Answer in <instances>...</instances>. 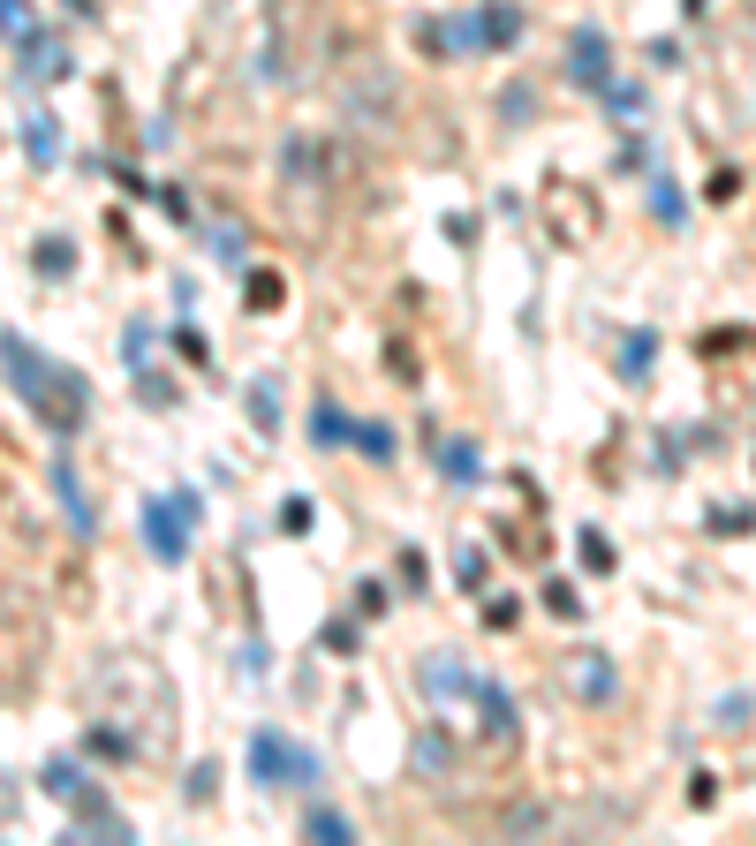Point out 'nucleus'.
Masks as SVG:
<instances>
[{"label":"nucleus","instance_id":"f257e3e1","mask_svg":"<svg viewBox=\"0 0 756 846\" xmlns=\"http://www.w3.org/2000/svg\"><path fill=\"white\" fill-rule=\"evenodd\" d=\"M83 696H91V718H122V733H129L137 756H159V748H167V733H174V688H167V673H159L151 657L106 651L91 665Z\"/></svg>","mask_w":756,"mask_h":846},{"label":"nucleus","instance_id":"f03ea898","mask_svg":"<svg viewBox=\"0 0 756 846\" xmlns=\"http://www.w3.org/2000/svg\"><path fill=\"white\" fill-rule=\"evenodd\" d=\"M348 159L326 144V136H287L280 144V204L295 219V235H326L334 227V204H341Z\"/></svg>","mask_w":756,"mask_h":846},{"label":"nucleus","instance_id":"7ed1b4c3","mask_svg":"<svg viewBox=\"0 0 756 846\" xmlns=\"http://www.w3.org/2000/svg\"><path fill=\"white\" fill-rule=\"evenodd\" d=\"M0 371H8V386L38 408L46 431H61V439L83 431V416H91V386H83L76 371H61L54 356H38L23 332H0Z\"/></svg>","mask_w":756,"mask_h":846},{"label":"nucleus","instance_id":"20e7f679","mask_svg":"<svg viewBox=\"0 0 756 846\" xmlns=\"http://www.w3.org/2000/svg\"><path fill=\"white\" fill-rule=\"evenodd\" d=\"M38 665H46V620H38V605L23 589L0 583V703L31 696Z\"/></svg>","mask_w":756,"mask_h":846},{"label":"nucleus","instance_id":"39448f33","mask_svg":"<svg viewBox=\"0 0 756 846\" xmlns=\"http://www.w3.org/2000/svg\"><path fill=\"white\" fill-rule=\"evenodd\" d=\"M341 114H348V129L386 136L394 114H402V76L386 61H371V54H356V61L341 68Z\"/></svg>","mask_w":756,"mask_h":846},{"label":"nucleus","instance_id":"423d86ee","mask_svg":"<svg viewBox=\"0 0 756 846\" xmlns=\"http://www.w3.org/2000/svg\"><path fill=\"white\" fill-rule=\"evenodd\" d=\"M470 711H477V748L492 756V764H507L515 748H522V711H515V696L499 688V680H470V696H462Z\"/></svg>","mask_w":756,"mask_h":846},{"label":"nucleus","instance_id":"0eeeda50","mask_svg":"<svg viewBox=\"0 0 756 846\" xmlns=\"http://www.w3.org/2000/svg\"><path fill=\"white\" fill-rule=\"evenodd\" d=\"M250 779L258 786H318V756L303 741H287L280 725H258L250 733Z\"/></svg>","mask_w":756,"mask_h":846},{"label":"nucleus","instance_id":"6e6552de","mask_svg":"<svg viewBox=\"0 0 756 846\" xmlns=\"http://www.w3.org/2000/svg\"><path fill=\"white\" fill-rule=\"evenodd\" d=\"M545 219H552V235H560L567 250L598 242V196H590V182H575V174H552V182H545Z\"/></svg>","mask_w":756,"mask_h":846},{"label":"nucleus","instance_id":"1a4fd4ad","mask_svg":"<svg viewBox=\"0 0 756 846\" xmlns=\"http://www.w3.org/2000/svg\"><path fill=\"white\" fill-rule=\"evenodd\" d=\"M198 492H174V499H151L144 507V544H151V560H167V567H182V552H190V529H198Z\"/></svg>","mask_w":756,"mask_h":846},{"label":"nucleus","instance_id":"9d476101","mask_svg":"<svg viewBox=\"0 0 756 846\" xmlns=\"http://www.w3.org/2000/svg\"><path fill=\"white\" fill-rule=\"evenodd\" d=\"M560 680H567V696L590 703V711H606V703L620 696V673H613V657H606V651H567V657H560Z\"/></svg>","mask_w":756,"mask_h":846},{"label":"nucleus","instance_id":"9b49d317","mask_svg":"<svg viewBox=\"0 0 756 846\" xmlns=\"http://www.w3.org/2000/svg\"><path fill=\"white\" fill-rule=\"evenodd\" d=\"M416 54L424 61H462V54H477V23L470 15H416Z\"/></svg>","mask_w":756,"mask_h":846},{"label":"nucleus","instance_id":"f8f14e48","mask_svg":"<svg viewBox=\"0 0 756 846\" xmlns=\"http://www.w3.org/2000/svg\"><path fill=\"white\" fill-rule=\"evenodd\" d=\"M613 76V38L598 31V23H583L575 38H567V83H583V91H598Z\"/></svg>","mask_w":756,"mask_h":846},{"label":"nucleus","instance_id":"ddd939ff","mask_svg":"<svg viewBox=\"0 0 756 846\" xmlns=\"http://www.w3.org/2000/svg\"><path fill=\"white\" fill-rule=\"evenodd\" d=\"M470 680H477V673H470L462 657H447V651H431L424 665H416V688H424V703H439V711H447V703H462V696H470Z\"/></svg>","mask_w":756,"mask_h":846},{"label":"nucleus","instance_id":"4468645a","mask_svg":"<svg viewBox=\"0 0 756 846\" xmlns=\"http://www.w3.org/2000/svg\"><path fill=\"white\" fill-rule=\"evenodd\" d=\"M69 816H76V839H137V832H129V816H122L99 786H91V793H76Z\"/></svg>","mask_w":756,"mask_h":846},{"label":"nucleus","instance_id":"2eb2a0df","mask_svg":"<svg viewBox=\"0 0 756 846\" xmlns=\"http://www.w3.org/2000/svg\"><path fill=\"white\" fill-rule=\"evenodd\" d=\"M46 484H54V499L69 507V529H76V537H91V529H99V507H91V492H83V469L61 454L54 469H46Z\"/></svg>","mask_w":756,"mask_h":846},{"label":"nucleus","instance_id":"dca6fc26","mask_svg":"<svg viewBox=\"0 0 756 846\" xmlns=\"http://www.w3.org/2000/svg\"><path fill=\"white\" fill-rule=\"evenodd\" d=\"M15 46H23V83H54V76H69V46H61V38H46V31H38V23H31V31H23V38H15Z\"/></svg>","mask_w":756,"mask_h":846},{"label":"nucleus","instance_id":"f3484780","mask_svg":"<svg viewBox=\"0 0 756 846\" xmlns=\"http://www.w3.org/2000/svg\"><path fill=\"white\" fill-rule=\"evenodd\" d=\"M470 23H477V46H484V54H507V46L522 38V8H515V0H484Z\"/></svg>","mask_w":756,"mask_h":846},{"label":"nucleus","instance_id":"a211bd4d","mask_svg":"<svg viewBox=\"0 0 756 846\" xmlns=\"http://www.w3.org/2000/svg\"><path fill=\"white\" fill-rule=\"evenodd\" d=\"M613 348H620V356H613V371L628 379V386H643V379H651V356H658V332H651V326H635V332H620Z\"/></svg>","mask_w":756,"mask_h":846},{"label":"nucleus","instance_id":"6ab92c4d","mask_svg":"<svg viewBox=\"0 0 756 846\" xmlns=\"http://www.w3.org/2000/svg\"><path fill=\"white\" fill-rule=\"evenodd\" d=\"M23 151H31V167H38V174H54V167H61V129H54V114H23Z\"/></svg>","mask_w":756,"mask_h":846},{"label":"nucleus","instance_id":"aec40b11","mask_svg":"<svg viewBox=\"0 0 756 846\" xmlns=\"http://www.w3.org/2000/svg\"><path fill=\"white\" fill-rule=\"evenodd\" d=\"M439 469H447V484H484V454L470 447V439H439Z\"/></svg>","mask_w":756,"mask_h":846},{"label":"nucleus","instance_id":"412c9836","mask_svg":"<svg viewBox=\"0 0 756 846\" xmlns=\"http://www.w3.org/2000/svg\"><path fill=\"white\" fill-rule=\"evenodd\" d=\"M250 431L280 439V379H250Z\"/></svg>","mask_w":756,"mask_h":846},{"label":"nucleus","instance_id":"4be33fe9","mask_svg":"<svg viewBox=\"0 0 756 846\" xmlns=\"http://www.w3.org/2000/svg\"><path fill=\"white\" fill-rule=\"evenodd\" d=\"M311 439H318V447H341V439H348V416H341V401H334V393H318V401H311Z\"/></svg>","mask_w":756,"mask_h":846},{"label":"nucleus","instance_id":"5701e85b","mask_svg":"<svg viewBox=\"0 0 756 846\" xmlns=\"http://www.w3.org/2000/svg\"><path fill=\"white\" fill-rule=\"evenodd\" d=\"M38 786H46L54 801H76V793H91V779H83V764H69V756H54V764L38 771Z\"/></svg>","mask_w":756,"mask_h":846},{"label":"nucleus","instance_id":"b1692460","mask_svg":"<svg viewBox=\"0 0 756 846\" xmlns=\"http://www.w3.org/2000/svg\"><path fill=\"white\" fill-rule=\"evenodd\" d=\"M303 839H318V846H348L356 832H348V816H341V809H311V816H303Z\"/></svg>","mask_w":756,"mask_h":846},{"label":"nucleus","instance_id":"393cba45","mask_svg":"<svg viewBox=\"0 0 756 846\" xmlns=\"http://www.w3.org/2000/svg\"><path fill=\"white\" fill-rule=\"evenodd\" d=\"M31 264H38L46 280H69V272H76V242H61V235H46V242H38V258H31Z\"/></svg>","mask_w":756,"mask_h":846},{"label":"nucleus","instance_id":"a878e982","mask_svg":"<svg viewBox=\"0 0 756 846\" xmlns=\"http://www.w3.org/2000/svg\"><path fill=\"white\" fill-rule=\"evenodd\" d=\"M598 99L613 106V122H643V91H635V83H613V76H606V83H598Z\"/></svg>","mask_w":756,"mask_h":846},{"label":"nucleus","instance_id":"bb28decb","mask_svg":"<svg viewBox=\"0 0 756 846\" xmlns=\"http://www.w3.org/2000/svg\"><path fill=\"white\" fill-rule=\"evenodd\" d=\"M280 303H287V280L258 264V272H250V311H280Z\"/></svg>","mask_w":756,"mask_h":846},{"label":"nucleus","instance_id":"cd10ccee","mask_svg":"<svg viewBox=\"0 0 756 846\" xmlns=\"http://www.w3.org/2000/svg\"><path fill=\"white\" fill-rule=\"evenodd\" d=\"M538 597H545L552 620H583V589H575V583H545Z\"/></svg>","mask_w":756,"mask_h":846},{"label":"nucleus","instance_id":"c85d7f7f","mask_svg":"<svg viewBox=\"0 0 756 846\" xmlns=\"http://www.w3.org/2000/svg\"><path fill=\"white\" fill-rule=\"evenodd\" d=\"M613 537H606V529H583V567H590V575H613Z\"/></svg>","mask_w":756,"mask_h":846},{"label":"nucleus","instance_id":"c756f323","mask_svg":"<svg viewBox=\"0 0 756 846\" xmlns=\"http://www.w3.org/2000/svg\"><path fill=\"white\" fill-rule=\"evenodd\" d=\"M348 439H356L371 461H394V431H386V424H348Z\"/></svg>","mask_w":756,"mask_h":846},{"label":"nucleus","instance_id":"7c9ffc66","mask_svg":"<svg viewBox=\"0 0 756 846\" xmlns=\"http://www.w3.org/2000/svg\"><path fill=\"white\" fill-rule=\"evenodd\" d=\"M530 106H538V91H530V83H507V91H499V114H507V129H522V122H530Z\"/></svg>","mask_w":756,"mask_h":846},{"label":"nucleus","instance_id":"2f4dec72","mask_svg":"<svg viewBox=\"0 0 756 846\" xmlns=\"http://www.w3.org/2000/svg\"><path fill=\"white\" fill-rule=\"evenodd\" d=\"M651 212H658L666 227H681V219H688V196L674 190V182H651Z\"/></svg>","mask_w":756,"mask_h":846},{"label":"nucleus","instance_id":"473e14b6","mask_svg":"<svg viewBox=\"0 0 756 846\" xmlns=\"http://www.w3.org/2000/svg\"><path fill=\"white\" fill-rule=\"evenodd\" d=\"M212 250H219L227 264H242V258H250V235H242L235 219H219V227H212Z\"/></svg>","mask_w":756,"mask_h":846},{"label":"nucleus","instance_id":"72a5a7b5","mask_svg":"<svg viewBox=\"0 0 756 846\" xmlns=\"http://www.w3.org/2000/svg\"><path fill=\"white\" fill-rule=\"evenodd\" d=\"M311 521H318V507H311L303 492H295V499H280V529H287V537H311Z\"/></svg>","mask_w":756,"mask_h":846},{"label":"nucleus","instance_id":"f704fd0d","mask_svg":"<svg viewBox=\"0 0 756 846\" xmlns=\"http://www.w3.org/2000/svg\"><path fill=\"white\" fill-rule=\"evenodd\" d=\"M137 401H144V408H167V401H174V386H167L151 363H137Z\"/></svg>","mask_w":756,"mask_h":846},{"label":"nucleus","instance_id":"c9c22d12","mask_svg":"<svg viewBox=\"0 0 756 846\" xmlns=\"http://www.w3.org/2000/svg\"><path fill=\"white\" fill-rule=\"evenodd\" d=\"M23 31H31V0H0V38L15 46Z\"/></svg>","mask_w":756,"mask_h":846},{"label":"nucleus","instance_id":"e433bc0d","mask_svg":"<svg viewBox=\"0 0 756 846\" xmlns=\"http://www.w3.org/2000/svg\"><path fill=\"white\" fill-rule=\"evenodd\" d=\"M454 575H462V589H484V575H492V560H484L477 544H462V560H454Z\"/></svg>","mask_w":756,"mask_h":846},{"label":"nucleus","instance_id":"4c0bfd02","mask_svg":"<svg viewBox=\"0 0 756 846\" xmlns=\"http://www.w3.org/2000/svg\"><path fill=\"white\" fill-rule=\"evenodd\" d=\"M719 725H726V733H749V688H734V696L719 703Z\"/></svg>","mask_w":756,"mask_h":846},{"label":"nucleus","instance_id":"58836bf2","mask_svg":"<svg viewBox=\"0 0 756 846\" xmlns=\"http://www.w3.org/2000/svg\"><path fill=\"white\" fill-rule=\"evenodd\" d=\"M394 575H402V589H424V583H431V567H424V552H402V560H394Z\"/></svg>","mask_w":756,"mask_h":846},{"label":"nucleus","instance_id":"ea45409f","mask_svg":"<svg viewBox=\"0 0 756 846\" xmlns=\"http://www.w3.org/2000/svg\"><path fill=\"white\" fill-rule=\"evenodd\" d=\"M734 196H742V167H719L711 174V204H734Z\"/></svg>","mask_w":756,"mask_h":846},{"label":"nucleus","instance_id":"a19ab883","mask_svg":"<svg viewBox=\"0 0 756 846\" xmlns=\"http://www.w3.org/2000/svg\"><path fill=\"white\" fill-rule=\"evenodd\" d=\"M212 793H219V771H212V764H198V771H190V801H198V809H205Z\"/></svg>","mask_w":756,"mask_h":846},{"label":"nucleus","instance_id":"79ce46f5","mask_svg":"<svg viewBox=\"0 0 756 846\" xmlns=\"http://www.w3.org/2000/svg\"><path fill=\"white\" fill-rule=\"evenodd\" d=\"M356 612H363V620H379V612H386V589H379V583H356Z\"/></svg>","mask_w":756,"mask_h":846},{"label":"nucleus","instance_id":"37998d69","mask_svg":"<svg viewBox=\"0 0 756 846\" xmlns=\"http://www.w3.org/2000/svg\"><path fill=\"white\" fill-rule=\"evenodd\" d=\"M711 529H719V537H742V529H749V507H719Z\"/></svg>","mask_w":756,"mask_h":846},{"label":"nucleus","instance_id":"c03bdc74","mask_svg":"<svg viewBox=\"0 0 756 846\" xmlns=\"http://www.w3.org/2000/svg\"><path fill=\"white\" fill-rule=\"evenodd\" d=\"M174 348H182L190 363H212V356H205V332H198V326H182V332H174Z\"/></svg>","mask_w":756,"mask_h":846},{"label":"nucleus","instance_id":"a18cd8bd","mask_svg":"<svg viewBox=\"0 0 756 846\" xmlns=\"http://www.w3.org/2000/svg\"><path fill=\"white\" fill-rule=\"evenodd\" d=\"M326 651H334V657L356 651V628H348V620H334V628H326Z\"/></svg>","mask_w":756,"mask_h":846},{"label":"nucleus","instance_id":"49530a36","mask_svg":"<svg viewBox=\"0 0 756 846\" xmlns=\"http://www.w3.org/2000/svg\"><path fill=\"white\" fill-rule=\"evenodd\" d=\"M703 8H711V0H688V15H703Z\"/></svg>","mask_w":756,"mask_h":846}]
</instances>
